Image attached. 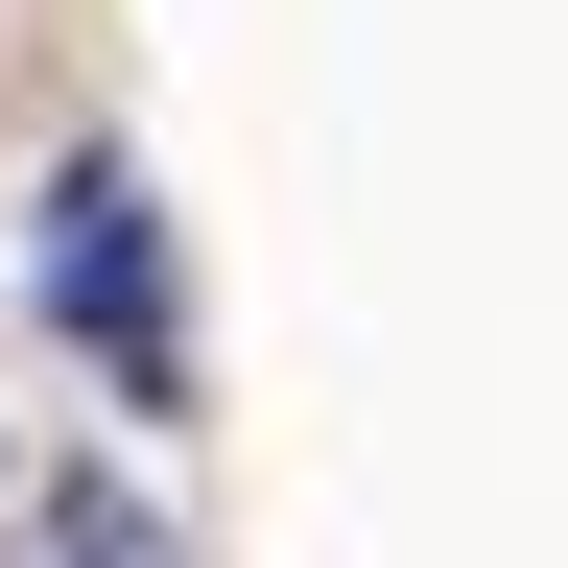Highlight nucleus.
Listing matches in <instances>:
<instances>
[{"mask_svg":"<svg viewBox=\"0 0 568 568\" xmlns=\"http://www.w3.org/2000/svg\"><path fill=\"white\" fill-rule=\"evenodd\" d=\"M48 308H71V355H95V379L166 426L190 403V308H166V213H142V166L119 142H71L48 166Z\"/></svg>","mask_w":568,"mask_h":568,"instance_id":"1","label":"nucleus"},{"mask_svg":"<svg viewBox=\"0 0 568 568\" xmlns=\"http://www.w3.org/2000/svg\"><path fill=\"white\" fill-rule=\"evenodd\" d=\"M24 568H190V545L142 521V497H95V474H71V497H24Z\"/></svg>","mask_w":568,"mask_h":568,"instance_id":"2","label":"nucleus"}]
</instances>
